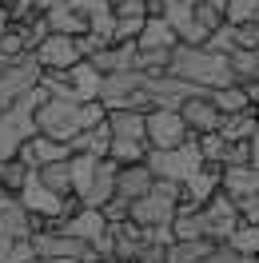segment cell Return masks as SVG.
<instances>
[{
	"instance_id": "obj_1",
	"label": "cell",
	"mask_w": 259,
	"mask_h": 263,
	"mask_svg": "<svg viewBox=\"0 0 259 263\" xmlns=\"http://www.w3.org/2000/svg\"><path fill=\"white\" fill-rule=\"evenodd\" d=\"M168 72L179 76V80L195 84V88H224V84H235V72L227 64V56L219 52H208L203 44H172L168 52Z\"/></svg>"
},
{
	"instance_id": "obj_2",
	"label": "cell",
	"mask_w": 259,
	"mask_h": 263,
	"mask_svg": "<svg viewBox=\"0 0 259 263\" xmlns=\"http://www.w3.org/2000/svg\"><path fill=\"white\" fill-rule=\"evenodd\" d=\"M44 96H48V92L36 84L32 92H24L20 100H12V104L0 112V160H12L20 144H24L28 136H36L32 112H36V104H40Z\"/></svg>"
},
{
	"instance_id": "obj_3",
	"label": "cell",
	"mask_w": 259,
	"mask_h": 263,
	"mask_svg": "<svg viewBox=\"0 0 259 263\" xmlns=\"http://www.w3.org/2000/svg\"><path fill=\"white\" fill-rule=\"evenodd\" d=\"M144 164H147V172H152V180L183 183L195 167H203V156H199L195 136H192V140H183V144H176V148H147Z\"/></svg>"
},
{
	"instance_id": "obj_4",
	"label": "cell",
	"mask_w": 259,
	"mask_h": 263,
	"mask_svg": "<svg viewBox=\"0 0 259 263\" xmlns=\"http://www.w3.org/2000/svg\"><path fill=\"white\" fill-rule=\"evenodd\" d=\"M176 199H179V183L172 180H152L140 199L128 203V219L136 228H156V223H172L176 215Z\"/></svg>"
},
{
	"instance_id": "obj_5",
	"label": "cell",
	"mask_w": 259,
	"mask_h": 263,
	"mask_svg": "<svg viewBox=\"0 0 259 263\" xmlns=\"http://www.w3.org/2000/svg\"><path fill=\"white\" fill-rule=\"evenodd\" d=\"M36 136H52L68 144L76 132H80V100H60V96H44L32 112Z\"/></svg>"
},
{
	"instance_id": "obj_6",
	"label": "cell",
	"mask_w": 259,
	"mask_h": 263,
	"mask_svg": "<svg viewBox=\"0 0 259 263\" xmlns=\"http://www.w3.org/2000/svg\"><path fill=\"white\" fill-rule=\"evenodd\" d=\"M40 72H44V68L36 64L32 52H24V56H16V60H8V64L0 68V112H4L12 100H20L24 92H32L36 84H40Z\"/></svg>"
},
{
	"instance_id": "obj_7",
	"label": "cell",
	"mask_w": 259,
	"mask_h": 263,
	"mask_svg": "<svg viewBox=\"0 0 259 263\" xmlns=\"http://www.w3.org/2000/svg\"><path fill=\"white\" fill-rule=\"evenodd\" d=\"M195 132H188V124L179 120L176 108H147L144 112V140L147 148H176L183 140H192Z\"/></svg>"
},
{
	"instance_id": "obj_8",
	"label": "cell",
	"mask_w": 259,
	"mask_h": 263,
	"mask_svg": "<svg viewBox=\"0 0 259 263\" xmlns=\"http://www.w3.org/2000/svg\"><path fill=\"white\" fill-rule=\"evenodd\" d=\"M144 92L152 96V108H179L188 96H199L203 88L179 80V76H172V72H160V76H147L144 80Z\"/></svg>"
},
{
	"instance_id": "obj_9",
	"label": "cell",
	"mask_w": 259,
	"mask_h": 263,
	"mask_svg": "<svg viewBox=\"0 0 259 263\" xmlns=\"http://www.w3.org/2000/svg\"><path fill=\"white\" fill-rule=\"evenodd\" d=\"M215 192H219V164H203V167H195L192 176L179 183L176 208H203Z\"/></svg>"
},
{
	"instance_id": "obj_10",
	"label": "cell",
	"mask_w": 259,
	"mask_h": 263,
	"mask_svg": "<svg viewBox=\"0 0 259 263\" xmlns=\"http://www.w3.org/2000/svg\"><path fill=\"white\" fill-rule=\"evenodd\" d=\"M36 64L44 68V72H60V68H72L80 60V52H76V36H60V32H48L40 44L32 48Z\"/></svg>"
},
{
	"instance_id": "obj_11",
	"label": "cell",
	"mask_w": 259,
	"mask_h": 263,
	"mask_svg": "<svg viewBox=\"0 0 259 263\" xmlns=\"http://www.w3.org/2000/svg\"><path fill=\"white\" fill-rule=\"evenodd\" d=\"M144 80H147V76H144V72H136V68H128V72H104V76H100L96 100L104 104V112H112V108H120L136 88H144Z\"/></svg>"
},
{
	"instance_id": "obj_12",
	"label": "cell",
	"mask_w": 259,
	"mask_h": 263,
	"mask_svg": "<svg viewBox=\"0 0 259 263\" xmlns=\"http://www.w3.org/2000/svg\"><path fill=\"white\" fill-rule=\"evenodd\" d=\"M68 156H72L68 144L52 140V136H28L16 148V160L28 167V172H36V167H44V164H56V160H68Z\"/></svg>"
},
{
	"instance_id": "obj_13",
	"label": "cell",
	"mask_w": 259,
	"mask_h": 263,
	"mask_svg": "<svg viewBox=\"0 0 259 263\" xmlns=\"http://www.w3.org/2000/svg\"><path fill=\"white\" fill-rule=\"evenodd\" d=\"M203 212V223H208V239L211 243H224L227 235H231V228L239 223V215H235V203L224 196V192H215V196L199 208Z\"/></svg>"
},
{
	"instance_id": "obj_14",
	"label": "cell",
	"mask_w": 259,
	"mask_h": 263,
	"mask_svg": "<svg viewBox=\"0 0 259 263\" xmlns=\"http://www.w3.org/2000/svg\"><path fill=\"white\" fill-rule=\"evenodd\" d=\"M176 112H179V120L188 124V132H195V136H199V132H215V128H219V112H215V104L208 100V92L188 96Z\"/></svg>"
},
{
	"instance_id": "obj_15",
	"label": "cell",
	"mask_w": 259,
	"mask_h": 263,
	"mask_svg": "<svg viewBox=\"0 0 259 263\" xmlns=\"http://www.w3.org/2000/svg\"><path fill=\"white\" fill-rule=\"evenodd\" d=\"M60 231L72 235V239H84V243H96L100 235L108 231V219H104L100 208H80V212H72L64 223H60Z\"/></svg>"
},
{
	"instance_id": "obj_16",
	"label": "cell",
	"mask_w": 259,
	"mask_h": 263,
	"mask_svg": "<svg viewBox=\"0 0 259 263\" xmlns=\"http://www.w3.org/2000/svg\"><path fill=\"white\" fill-rule=\"evenodd\" d=\"M219 192L227 199H247L259 196V167L243 164V167H219Z\"/></svg>"
},
{
	"instance_id": "obj_17",
	"label": "cell",
	"mask_w": 259,
	"mask_h": 263,
	"mask_svg": "<svg viewBox=\"0 0 259 263\" xmlns=\"http://www.w3.org/2000/svg\"><path fill=\"white\" fill-rule=\"evenodd\" d=\"M112 196H116V164L104 156L96 164V172H92V180H88V192L80 196V203L84 208H104Z\"/></svg>"
},
{
	"instance_id": "obj_18",
	"label": "cell",
	"mask_w": 259,
	"mask_h": 263,
	"mask_svg": "<svg viewBox=\"0 0 259 263\" xmlns=\"http://www.w3.org/2000/svg\"><path fill=\"white\" fill-rule=\"evenodd\" d=\"M0 235H8V239H28L32 235V215L20 208L16 196H0Z\"/></svg>"
},
{
	"instance_id": "obj_19",
	"label": "cell",
	"mask_w": 259,
	"mask_h": 263,
	"mask_svg": "<svg viewBox=\"0 0 259 263\" xmlns=\"http://www.w3.org/2000/svg\"><path fill=\"white\" fill-rule=\"evenodd\" d=\"M152 187V172H147V164H124L116 167V196L120 199H140Z\"/></svg>"
},
{
	"instance_id": "obj_20",
	"label": "cell",
	"mask_w": 259,
	"mask_h": 263,
	"mask_svg": "<svg viewBox=\"0 0 259 263\" xmlns=\"http://www.w3.org/2000/svg\"><path fill=\"white\" fill-rule=\"evenodd\" d=\"M108 144H112L108 124H96V128L76 132V136L68 140V152H72V156H96V160H104V156H108Z\"/></svg>"
},
{
	"instance_id": "obj_21",
	"label": "cell",
	"mask_w": 259,
	"mask_h": 263,
	"mask_svg": "<svg viewBox=\"0 0 259 263\" xmlns=\"http://www.w3.org/2000/svg\"><path fill=\"white\" fill-rule=\"evenodd\" d=\"M172 44H179V40H176V32L168 28V20H163V16H147L144 28H140V36H136V48H140V52H156V48L168 52Z\"/></svg>"
},
{
	"instance_id": "obj_22",
	"label": "cell",
	"mask_w": 259,
	"mask_h": 263,
	"mask_svg": "<svg viewBox=\"0 0 259 263\" xmlns=\"http://www.w3.org/2000/svg\"><path fill=\"white\" fill-rule=\"evenodd\" d=\"M255 128H259V108H243V112L219 116V128H215V132L231 144V140H251Z\"/></svg>"
},
{
	"instance_id": "obj_23",
	"label": "cell",
	"mask_w": 259,
	"mask_h": 263,
	"mask_svg": "<svg viewBox=\"0 0 259 263\" xmlns=\"http://www.w3.org/2000/svg\"><path fill=\"white\" fill-rule=\"evenodd\" d=\"M64 76H68V88H72V96L80 100H96V92H100V72L88 60H76L72 68H64Z\"/></svg>"
},
{
	"instance_id": "obj_24",
	"label": "cell",
	"mask_w": 259,
	"mask_h": 263,
	"mask_svg": "<svg viewBox=\"0 0 259 263\" xmlns=\"http://www.w3.org/2000/svg\"><path fill=\"white\" fill-rule=\"evenodd\" d=\"M104 124L116 140H144V112H132V108H112L104 116Z\"/></svg>"
},
{
	"instance_id": "obj_25",
	"label": "cell",
	"mask_w": 259,
	"mask_h": 263,
	"mask_svg": "<svg viewBox=\"0 0 259 263\" xmlns=\"http://www.w3.org/2000/svg\"><path fill=\"white\" fill-rule=\"evenodd\" d=\"M208 100L215 104V112H219V116H231V112H243V108H251V104H247V92H243L239 84H224V88H211Z\"/></svg>"
},
{
	"instance_id": "obj_26",
	"label": "cell",
	"mask_w": 259,
	"mask_h": 263,
	"mask_svg": "<svg viewBox=\"0 0 259 263\" xmlns=\"http://www.w3.org/2000/svg\"><path fill=\"white\" fill-rule=\"evenodd\" d=\"M144 156H147V140H116L112 136V144H108V160H112L116 167L144 164Z\"/></svg>"
},
{
	"instance_id": "obj_27",
	"label": "cell",
	"mask_w": 259,
	"mask_h": 263,
	"mask_svg": "<svg viewBox=\"0 0 259 263\" xmlns=\"http://www.w3.org/2000/svg\"><path fill=\"white\" fill-rule=\"evenodd\" d=\"M36 180L44 183L48 192H56V196H72V176H68V160H56V164L36 167Z\"/></svg>"
},
{
	"instance_id": "obj_28",
	"label": "cell",
	"mask_w": 259,
	"mask_h": 263,
	"mask_svg": "<svg viewBox=\"0 0 259 263\" xmlns=\"http://www.w3.org/2000/svg\"><path fill=\"white\" fill-rule=\"evenodd\" d=\"M224 243L231 247V251H239V255L251 259V255H259V228H255V223H247V219H239Z\"/></svg>"
},
{
	"instance_id": "obj_29",
	"label": "cell",
	"mask_w": 259,
	"mask_h": 263,
	"mask_svg": "<svg viewBox=\"0 0 259 263\" xmlns=\"http://www.w3.org/2000/svg\"><path fill=\"white\" fill-rule=\"evenodd\" d=\"M227 24H259V0H224Z\"/></svg>"
},
{
	"instance_id": "obj_30",
	"label": "cell",
	"mask_w": 259,
	"mask_h": 263,
	"mask_svg": "<svg viewBox=\"0 0 259 263\" xmlns=\"http://www.w3.org/2000/svg\"><path fill=\"white\" fill-rule=\"evenodd\" d=\"M28 180V167L20 164L16 156L12 160H0V192H8V196H16L20 192V183Z\"/></svg>"
},
{
	"instance_id": "obj_31",
	"label": "cell",
	"mask_w": 259,
	"mask_h": 263,
	"mask_svg": "<svg viewBox=\"0 0 259 263\" xmlns=\"http://www.w3.org/2000/svg\"><path fill=\"white\" fill-rule=\"evenodd\" d=\"M203 48H208V52H219V56H231V52H235V24H227V20H224L215 32H208Z\"/></svg>"
},
{
	"instance_id": "obj_32",
	"label": "cell",
	"mask_w": 259,
	"mask_h": 263,
	"mask_svg": "<svg viewBox=\"0 0 259 263\" xmlns=\"http://www.w3.org/2000/svg\"><path fill=\"white\" fill-rule=\"evenodd\" d=\"M224 136L219 132H199L195 136V148H199V156H203V164H219V156H224Z\"/></svg>"
},
{
	"instance_id": "obj_33",
	"label": "cell",
	"mask_w": 259,
	"mask_h": 263,
	"mask_svg": "<svg viewBox=\"0 0 259 263\" xmlns=\"http://www.w3.org/2000/svg\"><path fill=\"white\" fill-rule=\"evenodd\" d=\"M243 164H251V140H231V144H224L219 167H243Z\"/></svg>"
},
{
	"instance_id": "obj_34",
	"label": "cell",
	"mask_w": 259,
	"mask_h": 263,
	"mask_svg": "<svg viewBox=\"0 0 259 263\" xmlns=\"http://www.w3.org/2000/svg\"><path fill=\"white\" fill-rule=\"evenodd\" d=\"M192 16H195V24H199L203 32H215V28L224 24V8H211V4H192Z\"/></svg>"
},
{
	"instance_id": "obj_35",
	"label": "cell",
	"mask_w": 259,
	"mask_h": 263,
	"mask_svg": "<svg viewBox=\"0 0 259 263\" xmlns=\"http://www.w3.org/2000/svg\"><path fill=\"white\" fill-rule=\"evenodd\" d=\"M104 104H100V100H84L80 104V132L84 128H96V124H104Z\"/></svg>"
},
{
	"instance_id": "obj_36",
	"label": "cell",
	"mask_w": 259,
	"mask_h": 263,
	"mask_svg": "<svg viewBox=\"0 0 259 263\" xmlns=\"http://www.w3.org/2000/svg\"><path fill=\"white\" fill-rule=\"evenodd\" d=\"M0 52H4L8 60H16V56H24V40H20L16 24H8V28H4V36H0Z\"/></svg>"
},
{
	"instance_id": "obj_37",
	"label": "cell",
	"mask_w": 259,
	"mask_h": 263,
	"mask_svg": "<svg viewBox=\"0 0 259 263\" xmlns=\"http://www.w3.org/2000/svg\"><path fill=\"white\" fill-rule=\"evenodd\" d=\"M203 263H251V259H247V255H239V251H231L227 243H215V247L208 251V259H203Z\"/></svg>"
},
{
	"instance_id": "obj_38",
	"label": "cell",
	"mask_w": 259,
	"mask_h": 263,
	"mask_svg": "<svg viewBox=\"0 0 259 263\" xmlns=\"http://www.w3.org/2000/svg\"><path fill=\"white\" fill-rule=\"evenodd\" d=\"M104 44H108V40H104V36H96V32H80V36H76V52H80V60H88V56H92V52H100Z\"/></svg>"
},
{
	"instance_id": "obj_39",
	"label": "cell",
	"mask_w": 259,
	"mask_h": 263,
	"mask_svg": "<svg viewBox=\"0 0 259 263\" xmlns=\"http://www.w3.org/2000/svg\"><path fill=\"white\" fill-rule=\"evenodd\" d=\"M132 263H168V247L160 243H140V251H136V259Z\"/></svg>"
},
{
	"instance_id": "obj_40",
	"label": "cell",
	"mask_w": 259,
	"mask_h": 263,
	"mask_svg": "<svg viewBox=\"0 0 259 263\" xmlns=\"http://www.w3.org/2000/svg\"><path fill=\"white\" fill-rule=\"evenodd\" d=\"M32 259H36L32 243H28V239H12V247H8V259H4V263H32Z\"/></svg>"
},
{
	"instance_id": "obj_41",
	"label": "cell",
	"mask_w": 259,
	"mask_h": 263,
	"mask_svg": "<svg viewBox=\"0 0 259 263\" xmlns=\"http://www.w3.org/2000/svg\"><path fill=\"white\" fill-rule=\"evenodd\" d=\"M100 212H104V219H108V223H120V219H128V199L112 196L104 208H100Z\"/></svg>"
},
{
	"instance_id": "obj_42",
	"label": "cell",
	"mask_w": 259,
	"mask_h": 263,
	"mask_svg": "<svg viewBox=\"0 0 259 263\" xmlns=\"http://www.w3.org/2000/svg\"><path fill=\"white\" fill-rule=\"evenodd\" d=\"M251 164L259 167V128H255V136H251Z\"/></svg>"
},
{
	"instance_id": "obj_43",
	"label": "cell",
	"mask_w": 259,
	"mask_h": 263,
	"mask_svg": "<svg viewBox=\"0 0 259 263\" xmlns=\"http://www.w3.org/2000/svg\"><path fill=\"white\" fill-rule=\"evenodd\" d=\"M8 247H12V239H8V235H0V263L8 259Z\"/></svg>"
},
{
	"instance_id": "obj_44",
	"label": "cell",
	"mask_w": 259,
	"mask_h": 263,
	"mask_svg": "<svg viewBox=\"0 0 259 263\" xmlns=\"http://www.w3.org/2000/svg\"><path fill=\"white\" fill-rule=\"evenodd\" d=\"M32 263H80V259H32Z\"/></svg>"
},
{
	"instance_id": "obj_45",
	"label": "cell",
	"mask_w": 259,
	"mask_h": 263,
	"mask_svg": "<svg viewBox=\"0 0 259 263\" xmlns=\"http://www.w3.org/2000/svg\"><path fill=\"white\" fill-rule=\"evenodd\" d=\"M4 28H8V16H4V8H0V36H4Z\"/></svg>"
},
{
	"instance_id": "obj_46",
	"label": "cell",
	"mask_w": 259,
	"mask_h": 263,
	"mask_svg": "<svg viewBox=\"0 0 259 263\" xmlns=\"http://www.w3.org/2000/svg\"><path fill=\"white\" fill-rule=\"evenodd\" d=\"M255 52H259V24H255Z\"/></svg>"
},
{
	"instance_id": "obj_47",
	"label": "cell",
	"mask_w": 259,
	"mask_h": 263,
	"mask_svg": "<svg viewBox=\"0 0 259 263\" xmlns=\"http://www.w3.org/2000/svg\"><path fill=\"white\" fill-rule=\"evenodd\" d=\"M251 263H259V255H251Z\"/></svg>"
},
{
	"instance_id": "obj_48",
	"label": "cell",
	"mask_w": 259,
	"mask_h": 263,
	"mask_svg": "<svg viewBox=\"0 0 259 263\" xmlns=\"http://www.w3.org/2000/svg\"><path fill=\"white\" fill-rule=\"evenodd\" d=\"M0 8H4V0H0Z\"/></svg>"
},
{
	"instance_id": "obj_49",
	"label": "cell",
	"mask_w": 259,
	"mask_h": 263,
	"mask_svg": "<svg viewBox=\"0 0 259 263\" xmlns=\"http://www.w3.org/2000/svg\"><path fill=\"white\" fill-rule=\"evenodd\" d=\"M0 196H8V192H0Z\"/></svg>"
}]
</instances>
